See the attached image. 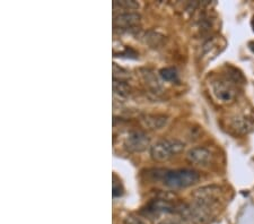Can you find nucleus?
Instances as JSON below:
<instances>
[{
	"mask_svg": "<svg viewBox=\"0 0 254 224\" xmlns=\"http://www.w3.org/2000/svg\"><path fill=\"white\" fill-rule=\"evenodd\" d=\"M158 224H182V223H180L178 221H173V220H165V221L159 222Z\"/></svg>",
	"mask_w": 254,
	"mask_h": 224,
	"instance_id": "17",
	"label": "nucleus"
},
{
	"mask_svg": "<svg viewBox=\"0 0 254 224\" xmlns=\"http://www.w3.org/2000/svg\"><path fill=\"white\" fill-rule=\"evenodd\" d=\"M141 77L145 84L148 86L150 89H153L155 92H158L161 89V83H159L158 78L156 75L154 74L150 69H142L141 71Z\"/></svg>",
	"mask_w": 254,
	"mask_h": 224,
	"instance_id": "11",
	"label": "nucleus"
},
{
	"mask_svg": "<svg viewBox=\"0 0 254 224\" xmlns=\"http://www.w3.org/2000/svg\"><path fill=\"white\" fill-rule=\"evenodd\" d=\"M249 48L251 49V51L254 54V41H252V42L249 43Z\"/></svg>",
	"mask_w": 254,
	"mask_h": 224,
	"instance_id": "18",
	"label": "nucleus"
},
{
	"mask_svg": "<svg viewBox=\"0 0 254 224\" xmlns=\"http://www.w3.org/2000/svg\"><path fill=\"white\" fill-rule=\"evenodd\" d=\"M232 127L239 134H248L254 128V122L252 118L247 116L236 117L232 120Z\"/></svg>",
	"mask_w": 254,
	"mask_h": 224,
	"instance_id": "10",
	"label": "nucleus"
},
{
	"mask_svg": "<svg viewBox=\"0 0 254 224\" xmlns=\"http://www.w3.org/2000/svg\"><path fill=\"white\" fill-rule=\"evenodd\" d=\"M113 91L117 95L121 96V97H127L130 95L131 93V87L129 86L126 81L121 80V79H113Z\"/></svg>",
	"mask_w": 254,
	"mask_h": 224,
	"instance_id": "12",
	"label": "nucleus"
},
{
	"mask_svg": "<svg viewBox=\"0 0 254 224\" xmlns=\"http://www.w3.org/2000/svg\"><path fill=\"white\" fill-rule=\"evenodd\" d=\"M220 195V188L219 187H203L195 190L193 194V197L195 198V202L201 204V205L211 209L212 205L218 201V197Z\"/></svg>",
	"mask_w": 254,
	"mask_h": 224,
	"instance_id": "6",
	"label": "nucleus"
},
{
	"mask_svg": "<svg viewBox=\"0 0 254 224\" xmlns=\"http://www.w3.org/2000/svg\"><path fill=\"white\" fill-rule=\"evenodd\" d=\"M187 160L189 161L191 164L206 168V166L210 165V163L212 162V153L210 152V149H208L207 148L196 146V148L191 149L189 152L187 153Z\"/></svg>",
	"mask_w": 254,
	"mask_h": 224,
	"instance_id": "5",
	"label": "nucleus"
},
{
	"mask_svg": "<svg viewBox=\"0 0 254 224\" xmlns=\"http://www.w3.org/2000/svg\"><path fill=\"white\" fill-rule=\"evenodd\" d=\"M141 16L138 13H121L114 16L113 24L116 28L120 30H131V28L138 26L140 24Z\"/></svg>",
	"mask_w": 254,
	"mask_h": 224,
	"instance_id": "7",
	"label": "nucleus"
},
{
	"mask_svg": "<svg viewBox=\"0 0 254 224\" xmlns=\"http://www.w3.org/2000/svg\"><path fill=\"white\" fill-rule=\"evenodd\" d=\"M113 7L119 8V9H126V10H132L137 9L139 7V3L136 1H113Z\"/></svg>",
	"mask_w": 254,
	"mask_h": 224,
	"instance_id": "14",
	"label": "nucleus"
},
{
	"mask_svg": "<svg viewBox=\"0 0 254 224\" xmlns=\"http://www.w3.org/2000/svg\"><path fill=\"white\" fill-rule=\"evenodd\" d=\"M252 28H253V31H254V17L252 19Z\"/></svg>",
	"mask_w": 254,
	"mask_h": 224,
	"instance_id": "19",
	"label": "nucleus"
},
{
	"mask_svg": "<svg viewBox=\"0 0 254 224\" xmlns=\"http://www.w3.org/2000/svg\"><path fill=\"white\" fill-rule=\"evenodd\" d=\"M140 122L146 129L159 130L167 125L169 117L164 115H145L140 118Z\"/></svg>",
	"mask_w": 254,
	"mask_h": 224,
	"instance_id": "9",
	"label": "nucleus"
},
{
	"mask_svg": "<svg viewBox=\"0 0 254 224\" xmlns=\"http://www.w3.org/2000/svg\"><path fill=\"white\" fill-rule=\"evenodd\" d=\"M146 211L150 214H162V213H174L178 211V206L166 201V199H155L146 206Z\"/></svg>",
	"mask_w": 254,
	"mask_h": 224,
	"instance_id": "8",
	"label": "nucleus"
},
{
	"mask_svg": "<svg viewBox=\"0 0 254 224\" xmlns=\"http://www.w3.org/2000/svg\"><path fill=\"white\" fill-rule=\"evenodd\" d=\"M150 144L149 137L141 130H130L127 133L124 140V145L127 150L131 153L143 152Z\"/></svg>",
	"mask_w": 254,
	"mask_h": 224,
	"instance_id": "4",
	"label": "nucleus"
},
{
	"mask_svg": "<svg viewBox=\"0 0 254 224\" xmlns=\"http://www.w3.org/2000/svg\"><path fill=\"white\" fill-rule=\"evenodd\" d=\"M210 92L214 99L220 104H229L235 101L237 89L228 79H214L210 83Z\"/></svg>",
	"mask_w": 254,
	"mask_h": 224,
	"instance_id": "3",
	"label": "nucleus"
},
{
	"mask_svg": "<svg viewBox=\"0 0 254 224\" xmlns=\"http://www.w3.org/2000/svg\"><path fill=\"white\" fill-rule=\"evenodd\" d=\"M122 194H124V189H122L121 185L118 186V183L114 181L113 182V196L118 197V196H121Z\"/></svg>",
	"mask_w": 254,
	"mask_h": 224,
	"instance_id": "16",
	"label": "nucleus"
},
{
	"mask_svg": "<svg viewBox=\"0 0 254 224\" xmlns=\"http://www.w3.org/2000/svg\"><path fill=\"white\" fill-rule=\"evenodd\" d=\"M164 185L173 189H182L195 185L200 180V174L194 170L179 169L164 171L162 174Z\"/></svg>",
	"mask_w": 254,
	"mask_h": 224,
	"instance_id": "2",
	"label": "nucleus"
},
{
	"mask_svg": "<svg viewBox=\"0 0 254 224\" xmlns=\"http://www.w3.org/2000/svg\"><path fill=\"white\" fill-rule=\"evenodd\" d=\"M186 148L182 141L176 138H164L150 148V156L156 162H166L180 155Z\"/></svg>",
	"mask_w": 254,
	"mask_h": 224,
	"instance_id": "1",
	"label": "nucleus"
},
{
	"mask_svg": "<svg viewBox=\"0 0 254 224\" xmlns=\"http://www.w3.org/2000/svg\"><path fill=\"white\" fill-rule=\"evenodd\" d=\"M159 75H161L162 78L166 81H174L178 79V72H176L175 68H172V67L161 69Z\"/></svg>",
	"mask_w": 254,
	"mask_h": 224,
	"instance_id": "13",
	"label": "nucleus"
},
{
	"mask_svg": "<svg viewBox=\"0 0 254 224\" xmlns=\"http://www.w3.org/2000/svg\"><path fill=\"white\" fill-rule=\"evenodd\" d=\"M125 223L126 224H146L141 219L134 217V215H129V217H127L125 219Z\"/></svg>",
	"mask_w": 254,
	"mask_h": 224,
	"instance_id": "15",
	"label": "nucleus"
}]
</instances>
